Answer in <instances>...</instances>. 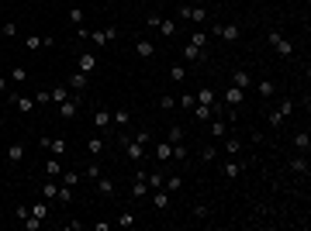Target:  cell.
<instances>
[{
	"label": "cell",
	"mask_w": 311,
	"mask_h": 231,
	"mask_svg": "<svg viewBox=\"0 0 311 231\" xmlns=\"http://www.w3.org/2000/svg\"><path fill=\"white\" fill-rule=\"evenodd\" d=\"M176 14H180L183 21H190V24H197V28L208 24V7H197V4H180Z\"/></svg>",
	"instance_id": "cell-1"
},
{
	"label": "cell",
	"mask_w": 311,
	"mask_h": 231,
	"mask_svg": "<svg viewBox=\"0 0 311 231\" xmlns=\"http://www.w3.org/2000/svg\"><path fill=\"white\" fill-rule=\"evenodd\" d=\"M80 104H83V93H69L62 104H56V110H59V118H62V121H73V118H76V110H80Z\"/></svg>",
	"instance_id": "cell-2"
},
{
	"label": "cell",
	"mask_w": 311,
	"mask_h": 231,
	"mask_svg": "<svg viewBox=\"0 0 311 231\" xmlns=\"http://www.w3.org/2000/svg\"><path fill=\"white\" fill-rule=\"evenodd\" d=\"M211 31H214V38H221L225 45H235L239 38H242V28H239V24H225V28L218 24V28H211Z\"/></svg>",
	"instance_id": "cell-3"
},
{
	"label": "cell",
	"mask_w": 311,
	"mask_h": 231,
	"mask_svg": "<svg viewBox=\"0 0 311 231\" xmlns=\"http://www.w3.org/2000/svg\"><path fill=\"white\" fill-rule=\"evenodd\" d=\"M270 45H273V49H277L284 59H291V55H294V45L287 42V38H284L280 31H270Z\"/></svg>",
	"instance_id": "cell-4"
},
{
	"label": "cell",
	"mask_w": 311,
	"mask_h": 231,
	"mask_svg": "<svg viewBox=\"0 0 311 231\" xmlns=\"http://www.w3.org/2000/svg\"><path fill=\"white\" fill-rule=\"evenodd\" d=\"M242 173H246V166H242V162H239L235 156H232L228 162H221V176H225V179H239Z\"/></svg>",
	"instance_id": "cell-5"
},
{
	"label": "cell",
	"mask_w": 311,
	"mask_h": 231,
	"mask_svg": "<svg viewBox=\"0 0 311 231\" xmlns=\"http://www.w3.org/2000/svg\"><path fill=\"white\" fill-rule=\"evenodd\" d=\"M111 124H114V131H128V124H132V110H111Z\"/></svg>",
	"instance_id": "cell-6"
},
{
	"label": "cell",
	"mask_w": 311,
	"mask_h": 231,
	"mask_svg": "<svg viewBox=\"0 0 311 231\" xmlns=\"http://www.w3.org/2000/svg\"><path fill=\"white\" fill-rule=\"evenodd\" d=\"M42 148L49 152V156H59V159H62V156H66V138H59V135H56V138H42Z\"/></svg>",
	"instance_id": "cell-7"
},
{
	"label": "cell",
	"mask_w": 311,
	"mask_h": 231,
	"mask_svg": "<svg viewBox=\"0 0 311 231\" xmlns=\"http://www.w3.org/2000/svg\"><path fill=\"white\" fill-rule=\"evenodd\" d=\"M94 45H107V42H114V38H118V28H100V31H90L87 35Z\"/></svg>",
	"instance_id": "cell-8"
},
{
	"label": "cell",
	"mask_w": 311,
	"mask_h": 231,
	"mask_svg": "<svg viewBox=\"0 0 311 231\" xmlns=\"http://www.w3.org/2000/svg\"><path fill=\"white\" fill-rule=\"evenodd\" d=\"M87 83H90V76H87V72H80V69H76L69 80H66V87H69L73 93H83V90H87Z\"/></svg>",
	"instance_id": "cell-9"
},
{
	"label": "cell",
	"mask_w": 311,
	"mask_h": 231,
	"mask_svg": "<svg viewBox=\"0 0 311 231\" xmlns=\"http://www.w3.org/2000/svg\"><path fill=\"white\" fill-rule=\"evenodd\" d=\"M7 100L18 107V110H24V114H31L38 104H35V97H21V93H7Z\"/></svg>",
	"instance_id": "cell-10"
},
{
	"label": "cell",
	"mask_w": 311,
	"mask_h": 231,
	"mask_svg": "<svg viewBox=\"0 0 311 231\" xmlns=\"http://www.w3.org/2000/svg\"><path fill=\"white\" fill-rule=\"evenodd\" d=\"M94 124H97L100 135L111 131V110H107V107H97V110H94Z\"/></svg>",
	"instance_id": "cell-11"
},
{
	"label": "cell",
	"mask_w": 311,
	"mask_h": 231,
	"mask_svg": "<svg viewBox=\"0 0 311 231\" xmlns=\"http://www.w3.org/2000/svg\"><path fill=\"white\" fill-rule=\"evenodd\" d=\"M232 87L249 90V87H253V76H249V69H232Z\"/></svg>",
	"instance_id": "cell-12"
},
{
	"label": "cell",
	"mask_w": 311,
	"mask_h": 231,
	"mask_svg": "<svg viewBox=\"0 0 311 231\" xmlns=\"http://www.w3.org/2000/svg\"><path fill=\"white\" fill-rule=\"evenodd\" d=\"M190 114H194V121H211L214 118V104H194Z\"/></svg>",
	"instance_id": "cell-13"
},
{
	"label": "cell",
	"mask_w": 311,
	"mask_h": 231,
	"mask_svg": "<svg viewBox=\"0 0 311 231\" xmlns=\"http://www.w3.org/2000/svg\"><path fill=\"white\" fill-rule=\"evenodd\" d=\"M291 173L294 176H308V156H304V152H297V156H291Z\"/></svg>",
	"instance_id": "cell-14"
},
{
	"label": "cell",
	"mask_w": 311,
	"mask_h": 231,
	"mask_svg": "<svg viewBox=\"0 0 311 231\" xmlns=\"http://www.w3.org/2000/svg\"><path fill=\"white\" fill-rule=\"evenodd\" d=\"M225 135H228V121H225L221 114H218V118L208 124V138H225Z\"/></svg>",
	"instance_id": "cell-15"
},
{
	"label": "cell",
	"mask_w": 311,
	"mask_h": 231,
	"mask_svg": "<svg viewBox=\"0 0 311 231\" xmlns=\"http://www.w3.org/2000/svg\"><path fill=\"white\" fill-rule=\"evenodd\" d=\"M42 169H45V176H49V179H59V176H62V159H59V156H52V159H45V162H42Z\"/></svg>",
	"instance_id": "cell-16"
},
{
	"label": "cell",
	"mask_w": 311,
	"mask_h": 231,
	"mask_svg": "<svg viewBox=\"0 0 311 231\" xmlns=\"http://www.w3.org/2000/svg\"><path fill=\"white\" fill-rule=\"evenodd\" d=\"M242 97H246V90L228 87V90H225V97H221V104H225V107H239V104H242Z\"/></svg>",
	"instance_id": "cell-17"
},
{
	"label": "cell",
	"mask_w": 311,
	"mask_h": 231,
	"mask_svg": "<svg viewBox=\"0 0 311 231\" xmlns=\"http://www.w3.org/2000/svg\"><path fill=\"white\" fill-rule=\"evenodd\" d=\"M180 55H183V59H187V62H204V59H208V55H204V49H201V45H190V42H187V45H183V52H180Z\"/></svg>",
	"instance_id": "cell-18"
},
{
	"label": "cell",
	"mask_w": 311,
	"mask_h": 231,
	"mask_svg": "<svg viewBox=\"0 0 311 231\" xmlns=\"http://www.w3.org/2000/svg\"><path fill=\"white\" fill-rule=\"evenodd\" d=\"M21 159H24V142H11V145H7V162L18 166Z\"/></svg>",
	"instance_id": "cell-19"
},
{
	"label": "cell",
	"mask_w": 311,
	"mask_h": 231,
	"mask_svg": "<svg viewBox=\"0 0 311 231\" xmlns=\"http://www.w3.org/2000/svg\"><path fill=\"white\" fill-rule=\"evenodd\" d=\"M104 148H107L104 135H94V138H87V152H90V159H97V156H100Z\"/></svg>",
	"instance_id": "cell-20"
},
{
	"label": "cell",
	"mask_w": 311,
	"mask_h": 231,
	"mask_svg": "<svg viewBox=\"0 0 311 231\" xmlns=\"http://www.w3.org/2000/svg\"><path fill=\"white\" fill-rule=\"evenodd\" d=\"M135 52H138L142 59H152V55H156V45L149 42V38H135Z\"/></svg>",
	"instance_id": "cell-21"
},
{
	"label": "cell",
	"mask_w": 311,
	"mask_h": 231,
	"mask_svg": "<svg viewBox=\"0 0 311 231\" xmlns=\"http://www.w3.org/2000/svg\"><path fill=\"white\" fill-rule=\"evenodd\" d=\"M152 207H156V211H166V207H170V194H166L163 186L152 190Z\"/></svg>",
	"instance_id": "cell-22"
},
{
	"label": "cell",
	"mask_w": 311,
	"mask_h": 231,
	"mask_svg": "<svg viewBox=\"0 0 311 231\" xmlns=\"http://www.w3.org/2000/svg\"><path fill=\"white\" fill-rule=\"evenodd\" d=\"M76 69H80V72H87V76H90V72L97 69V55L83 52V55H80V62H76Z\"/></svg>",
	"instance_id": "cell-23"
},
{
	"label": "cell",
	"mask_w": 311,
	"mask_h": 231,
	"mask_svg": "<svg viewBox=\"0 0 311 231\" xmlns=\"http://www.w3.org/2000/svg\"><path fill=\"white\" fill-rule=\"evenodd\" d=\"M94 183H97V194H100V197H114V179H107V176H97Z\"/></svg>",
	"instance_id": "cell-24"
},
{
	"label": "cell",
	"mask_w": 311,
	"mask_h": 231,
	"mask_svg": "<svg viewBox=\"0 0 311 231\" xmlns=\"http://www.w3.org/2000/svg\"><path fill=\"white\" fill-rule=\"evenodd\" d=\"M45 45H52V38H45V35H28V52H38V49H45Z\"/></svg>",
	"instance_id": "cell-25"
},
{
	"label": "cell",
	"mask_w": 311,
	"mask_h": 231,
	"mask_svg": "<svg viewBox=\"0 0 311 231\" xmlns=\"http://www.w3.org/2000/svg\"><path fill=\"white\" fill-rule=\"evenodd\" d=\"M59 179H62L59 186H76V183L83 179V173H80V169H62V176H59Z\"/></svg>",
	"instance_id": "cell-26"
},
{
	"label": "cell",
	"mask_w": 311,
	"mask_h": 231,
	"mask_svg": "<svg viewBox=\"0 0 311 231\" xmlns=\"http://www.w3.org/2000/svg\"><path fill=\"white\" fill-rule=\"evenodd\" d=\"M156 159H159V162H173V145L159 142V145H156Z\"/></svg>",
	"instance_id": "cell-27"
},
{
	"label": "cell",
	"mask_w": 311,
	"mask_h": 231,
	"mask_svg": "<svg viewBox=\"0 0 311 231\" xmlns=\"http://www.w3.org/2000/svg\"><path fill=\"white\" fill-rule=\"evenodd\" d=\"M156 31H159V35H166V38H173V35H176V21H170V18H159Z\"/></svg>",
	"instance_id": "cell-28"
},
{
	"label": "cell",
	"mask_w": 311,
	"mask_h": 231,
	"mask_svg": "<svg viewBox=\"0 0 311 231\" xmlns=\"http://www.w3.org/2000/svg\"><path fill=\"white\" fill-rule=\"evenodd\" d=\"M114 224H118V228H135V224H138V217H135L132 211H121L118 217H114Z\"/></svg>",
	"instance_id": "cell-29"
},
{
	"label": "cell",
	"mask_w": 311,
	"mask_h": 231,
	"mask_svg": "<svg viewBox=\"0 0 311 231\" xmlns=\"http://www.w3.org/2000/svg\"><path fill=\"white\" fill-rule=\"evenodd\" d=\"M183 138H187L183 124H170V131H166V142H170V145H176V142H183Z\"/></svg>",
	"instance_id": "cell-30"
},
{
	"label": "cell",
	"mask_w": 311,
	"mask_h": 231,
	"mask_svg": "<svg viewBox=\"0 0 311 231\" xmlns=\"http://www.w3.org/2000/svg\"><path fill=\"white\" fill-rule=\"evenodd\" d=\"M31 217L45 221V217H49V200H35V204H31Z\"/></svg>",
	"instance_id": "cell-31"
},
{
	"label": "cell",
	"mask_w": 311,
	"mask_h": 231,
	"mask_svg": "<svg viewBox=\"0 0 311 231\" xmlns=\"http://www.w3.org/2000/svg\"><path fill=\"white\" fill-rule=\"evenodd\" d=\"M170 80H173V83H187V66H183V62L170 66Z\"/></svg>",
	"instance_id": "cell-32"
},
{
	"label": "cell",
	"mask_w": 311,
	"mask_h": 231,
	"mask_svg": "<svg viewBox=\"0 0 311 231\" xmlns=\"http://www.w3.org/2000/svg\"><path fill=\"white\" fill-rule=\"evenodd\" d=\"M56 197H59L56 179H45V183H42V200H56Z\"/></svg>",
	"instance_id": "cell-33"
},
{
	"label": "cell",
	"mask_w": 311,
	"mask_h": 231,
	"mask_svg": "<svg viewBox=\"0 0 311 231\" xmlns=\"http://www.w3.org/2000/svg\"><path fill=\"white\" fill-rule=\"evenodd\" d=\"M256 93H259L263 100H270V97L277 93V83H270V80H263V83H256Z\"/></svg>",
	"instance_id": "cell-34"
},
{
	"label": "cell",
	"mask_w": 311,
	"mask_h": 231,
	"mask_svg": "<svg viewBox=\"0 0 311 231\" xmlns=\"http://www.w3.org/2000/svg\"><path fill=\"white\" fill-rule=\"evenodd\" d=\"M294 148L308 156V148H311V138H308V131H297V135H294Z\"/></svg>",
	"instance_id": "cell-35"
},
{
	"label": "cell",
	"mask_w": 311,
	"mask_h": 231,
	"mask_svg": "<svg viewBox=\"0 0 311 231\" xmlns=\"http://www.w3.org/2000/svg\"><path fill=\"white\" fill-rule=\"evenodd\" d=\"M163 179H166V176H163L159 169H156V173H145V183H149V194H152V190H159V186H163Z\"/></svg>",
	"instance_id": "cell-36"
},
{
	"label": "cell",
	"mask_w": 311,
	"mask_h": 231,
	"mask_svg": "<svg viewBox=\"0 0 311 231\" xmlns=\"http://www.w3.org/2000/svg\"><path fill=\"white\" fill-rule=\"evenodd\" d=\"M194 97H197V104H214V100H218L211 87H201V90H197V93H194Z\"/></svg>",
	"instance_id": "cell-37"
},
{
	"label": "cell",
	"mask_w": 311,
	"mask_h": 231,
	"mask_svg": "<svg viewBox=\"0 0 311 231\" xmlns=\"http://www.w3.org/2000/svg\"><path fill=\"white\" fill-rule=\"evenodd\" d=\"M69 93H73V90H69V87H62V83H59L56 90H49V97H52V104H62V100H66Z\"/></svg>",
	"instance_id": "cell-38"
},
{
	"label": "cell",
	"mask_w": 311,
	"mask_h": 231,
	"mask_svg": "<svg viewBox=\"0 0 311 231\" xmlns=\"http://www.w3.org/2000/svg\"><path fill=\"white\" fill-rule=\"evenodd\" d=\"M7 80H11V83H24V80H28V69H24V66H14V69L7 72Z\"/></svg>",
	"instance_id": "cell-39"
},
{
	"label": "cell",
	"mask_w": 311,
	"mask_h": 231,
	"mask_svg": "<svg viewBox=\"0 0 311 231\" xmlns=\"http://www.w3.org/2000/svg\"><path fill=\"white\" fill-rule=\"evenodd\" d=\"M190 45H201V49H208V31H204V28H197V31L190 35Z\"/></svg>",
	"instance_id": "cell-40"
},
{
	"label": "cell",
	"mask_w": 311,
	"mask_h": 231,
	"mask_svg": "<svg viewBox=\"0 0 311 231\" xmlns=\"http://www.w3.org/2000/svg\"><path fill=\"white\" fill-rule=\"evenodd\" d=\"M225 152H228V156H239V152H242V142H239V138H228V135H225Z\"/></svg>",
	"instance_id": "cell-41"
},
{
	"label": "cell",
	"mask_w": 311,
	"mask_h": 231,
	"mask_svg": "<svg viewBox=\"0 0 311 231\" xmlns=\"http://www.w3.org/2000/svg\"><path fill=\"white\" fill-rule=\"evenodd\" d=\"M69 24L73 28H83V7H69Z\"/></svg>",
	"instance_id": "cell-42"
},
{
	"label": "cell",
	"mask_w": 311,
	"mask_h": 231,
	"mask_svg": "<svg viewBox=\"0 0 311 231\" xmlns=\"http://www.w3.org/2000/svg\"><path fill=\"white\" fill-rule=\"evenodd\" d=\"M180 186H183V179H180V176H170V179H163V190H166V194H176Z\"/></svg>",
	"instance_id": "cell-43"
},
{
	"label": "cell",
	"mask_w": 311,
	"mask_h": 231,
	"mask_svg": "<svg viewBox=\"0 0 311 231\" xmlns=\"http://www.w3.org/2000/svg\"><path fill=\"white\" fill-rule=\"evenodd\" d=\"M214 159H218V148L214 145H204L201 148V162H214Z\"/></svg>",
	"instance_id": "cell-44"
},
{
	"label": "cell",
	"mask_w": 311,
	"mask_h": 231,
	"mask_svg": "<svg viewBox=\"0 0 311 231\" xmlns=\"http://www.w3.org/2000/svg\"><path fill=\"white\" fill-rule=\"evenodd\" d=\"M173 162H187V145H183V142L173 145Z\"/></svg>",
	"instance_id": "cell-45"
},
{
	"label": "cell",
	"mask_w": 311,
	"mask_h": 231,
	"mask_svg": "<svg viewBox=\"0 0 311 231\" xmlns=\"http://www.w3.org/2000/svg\"><path fill=\"white\" fill-rule=\"evenodd\" d=\"M284 121H287V114H284L280 107H277V110H270V124H273V128H280Z\"/></svg>",
	"instance_id": "cell-46"
},
{
	"label": "cell",
	"mask_w": 311,
	"mask_h": 231,
	"mask_svg": "<svg viewBox=\"0 0 311 231\" xmlns=\"http://www.w3.org/2000/svg\"><path fill=\"white\" fill-rule=\"evenodd\" d=\"M194 104H197V97H194V93H183V97H176V107H183V110H190Z\"/></svg>",
	"instance_id": "cell-47"
},
{
	"label": "cell",
	"mask_w": 311,
	"mask_h": 231,
	"mask_svg": "<svg viewBox=\"0 0 311 231\" xmlns=\"http://www.w3.org/2000/svg\"><path fill=\"white\" fill-rule=\"evenodd\" d=\"M83 176H87V179H97V176H104V173H100V166H97V159H94L90 166H83Z\"/></svg>",
	"instance_id": "cell-48"
},
{
	"label": "cell",
	"mask_w": 311,
	"mask_h": 231,
	"mask_svg": "<svg viewBox=\"0 0 311 231\" xmlns=\"http://www.w3.org/2000/svg\"><path fill=\"white\" fill-rule=\"evenodd\" d=\"M14 217H18V221H28V217H31V204H18V207H14Z\"/></svg>",
	"instance_id": "cell-49"
},
{
	"label": "cell",
	"mask_w": 311,
	"mask_h": 231,
	"mask_svg": "<svg viewBox=\"0 0 311 231\" xmlns=\"http://www.w3.org/2000/svg\"><path fill=\"white\" fill-rule=\"evenodd\" d=\"M59 204H69L73 200V186H59V197H56Z\"/></svg>",
	"instance_id": "cell-50"
},
{
	"label": "cell",
	"mask_w": 311,
	"mask_h": 231,
	"mask_svg": "<svg viewBox=\"0 0 311 231\" xmlns=\"http://www.w3.org/2000/svg\"><path fill=\"white\" fill-rule=\"evenodd\" d=\"M208 204H194V217H197V221H208Z\"/></svg>",
	"instance_id": "cell-51"
},
{
	"label": "cell",
	"mask_w": 311,
	"mask_h": 231,
	"mask_svg": "<svg viewBox=\"0 0 311 231\" xmlns=\"http://www.w3.org/2000/svg\"><path fill=\"white\" fill-rule=\"evenodd\" d=\"M0 31H4V38H14V35H18V31H21V28H18V24H14V21H7V24H4V28H0Z\"/></svg>",
	"instance_id": "cell-52"
},
{
	"label": "cell",
	"mask_w": 311,
	"mask_h": 231,
	"mask_svg": "<svg viewBox=\"0 0 311 231\" xmlns=\"http://www.w3.org/2000/svg\"><path fill=\"white\" fill-rule=\"evenodd\" d=\"M159 107H163V110H173V107H176V97H170V93L159 97Z\"/></svg>",
	"instance_id": "cell-53"
},
{
	"label": "cell",
	"mask_w": 311,
	"mask_h": 231,
	"mask_svg": "<svg viewBox=\"0 0 311 231\" xmlns=\"http://www.w3.org/2000/svg\"><path fill=\"white\" fill-rule=\"evenodd\" d=\"M35 104H52V97H49V90H38V93H35Z\"/></svg>",
	"instance_id": "cell-54"
},
{
	"label": "cell",
	"mask_w": 311,
	"mask_h": 231,
	"mask_svg": "<svg viewBox=\"0 0 311 231\" xmlns=\"http://www.w3.org/2000/svg\"><path fill=\"white\" fill-rule=\"evenodd\" d=\"M28 231H38V228H42V221H38V217H28V221H21Z\"/></svg>",
	"instance_id": "cell-55"
},
{
	"label": "cell",
	"mask_w": 311,
	"mask_h": 231,
	"mask_svg": "<svg viewBox=\"0 0 311 231\" xmlns=\"http://www.w3.org/2000/svg\"><path fill=\"white\" fill-rule=\"evenodd\" d=\"M111 224H114V221H97V224H94V231H111Z\"/></svg>",
	"instance_id": "cell-56"
},
{
	"label": "cell",
	"mask_w": 311,
	"mask_h": 231,
	"mask_svg": "<svg viewBox=\"0 0 311 231\" xmlns=\"http://www.w3.org/2000/svg\"><path fill=\"white\" fill-rule=\"evenodd\" d=\"M11 90V80H7V76H0V93H7Z\"/></svg>",
	"instance_id": "cell-57"
}]
</instances>
